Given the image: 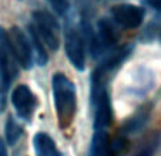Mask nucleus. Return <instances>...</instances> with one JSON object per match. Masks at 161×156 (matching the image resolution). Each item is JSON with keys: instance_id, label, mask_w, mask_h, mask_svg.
Masks as SVG:
<instances>
[{"instance_id": "obj_1", "label": "nucleus", "mask_w": 161, "mask_h": 156, "mask_svg": "<svg viewBox=\"0 0 161 156\" xmlns=\"http://www.w3.org/2000/svg\"><path fill=\"white\" fill-rule=\"evenodd\" d=\"M53 101H54L56 115L58 125L61 129H67L73 123L74 115L77 109V95L76 87L73 81H70L61 72L53 75Z\"/></svg>"}, {"instance_id": "obj_2", "label": "nucleus", "mask_w": 161, "mask_h": 156, "mask_svg": "<svg viewBox=\"0 0 161 156\" xmlns=\"http://www.w3.org/2000/svg\"><path fill=\"white\" fill-rule=\"evenodd\" d=\"M91 105L94 109V129H107L111 123V102L106 88V77L98 71L91 77Z\"/></svg>"}, {"instance_id": "obj_3", "label": "nucleus", "mask_w": 161, "mask_h": 156, "mask_svg": "<svg viewBox=\"0 0 161 156\" xmlns=\"http://www.w3.org/2000/svg\"><path fill=\"white\" fill-rule=\"evenodd\" d=\"M19 72V64L12 51L9 34L0 27V111L6 107V96L9 87Z\"/></svg>"}, {"instance_id": "obj_4", "label": "nucleus", "mask_w": 161, "mask_h": 156, "mask_svg": "<svg viewBox=\"0 0 161 156\" xmlns=\"http://www.w3.org/2000/svg\"><path fill=\"white\" fill-rule=\"evenodd\" d=\"M34 29L43 44L52 51H56L60 45V26L57 20L46 10H37L33 13V23L30 24Z\"/></svg>"}, {"instance_id": "obj_5", "label": "nucleus", "mask_w": 161, "mask_h": 156, "mask_svg": "<svg viewBox=\"0 0 161 156\" xmlns=\"http://www.w3.org/2000/svg\"><path fill=\"white\" fill-rule=\"evenodd\" d=\"M111 21L124 29L140 27L146 17V10L141 6L131 3H121L111 7Z\"/></svg>"}, {"instance_id": "obj_6", "label": "nucleus", "mask_w": 161, "mask_h": 156, "mask_svg": "<svg viewBox=\"0 0 161 156\" xmlns=\"http://www.w3.org/2000/svg\"><path fill=\"white\" fill-rule=\"evenodd\" d=\"M7 34H9V41L17 64L25 70H29L33 65V53H31L29 39L19 27H12L10 31H7Z\"/></svg>"}, {"instance_id": "obj_7", "label": "nucleus", "mask_w": 161, "mask_h": 156, "mask_svg": "<svg viewBox=\"0 0 161 156\" xmlns=\"http://www.w3.org/2000/svg\"><path fill=\"white\" fill-rule=\"evenodd\" d=\"M88 37H90L91 54L94 55L103 54L104 51L110 50L117 41V36H116L114 26H113V21L107 20V18H101L98 21L97 34L96 36L88 34Z\"/></svg>"}, {"instance_id": "obj_8", "label": "nucleus", "mask_w": 161, "mask_h": 156, "mask_svg": "<svg viewBox=\"0 0 161 156\" xmlns=\"http://www.w3.org/2000/svg\"><path fill=\"white\" fill-rule=\"evenodd\" d=\"M66 55L76 70L83 71L86 67V44L81 33L71 27L66 31Z\"/></svg>"}, {"instance_id": "obj_9", "label": "nucleus", "mask_w": 161, "mask_h": 156, "mask_svg": "<svg viewBox=\"0 0 161 156\" xmlns=\"http://www.w3.org/2000/svg\"><path fill=\"white\" fill-rule=\"evenodd\" d=\"M12 104L19 117L21 119L29 121L33 117V112L36 109V96L27 85L21 84L13 90Z\"/></svg>"}, {"instance_id": "obj_10", "label": "nucleus", "mask_w": 161, "mask_h": 156, "mask_svg": "<svg viewBox=\"0 0 161 156\" xmlns=\"http://www.w3.org/2000/svg\"><path fill=\"white\" fill-rule=\"evenodd\" d=\"M113 143L106 129H96L91 139L88 156H113Z\"/></svg>"}, {"instance_id": "obj_11", "label": "nucleus", "mask_w": 161, "mask_h": 156, "mask_svg": "<svg viewBox=\"0 0 161 156\" xmlns=\"http://www.w3.org/2000/svg\"><path fill=\"white\" fill-rule=\"evenodd\" d=\"M33 146L36 156H61L52 136L44 132H39L33 138Z\"/></svg>"}, {"instance_id": "obj_12", "label": "nucleus", "mask_w": 161, "mask_h": 156, "mask_svg": "<svg viewBox=\"0 0 161 156\" xmlns=\"http://www.w3.org/2000/svg\"><path fill=\"white\" fill-rule=\"evenodd\" d=\"M160 142H161V135L158 132L148 133L136 145V148H134V150L131 152L130 156H154Z\"/></svg>"}, {"instance_id": "obj_13", "label": "nucleus", "mask_w": 161, "mask_h": 156, "mask_svg": "<svg viewBox=\"0 0 161 156\" xmlns=\"http://www.w3.org/2000/svg\"><path fill=\"white\" fill-rule=\"evenodd\" d=\"M29 34H30V47L31 53H33V60H36V63L39 65H46L49 61V55L46 53V45L43 44V41L39 39V36L36 34L34 29L31 26H29Z\"/></svg>"}, {"instance_id": "obj_14", "label": "nucleus", "mask_w": 161, "mask_h": 156, "mask_svg": "<svg viewBox=\"0 0 161 156\" xmlns=\"http://www.w3.org/2000/svg\"><path fill=\"white\" fill-rule=\"evenodd\" d=\"M4 132H6V142L9 145H16L17 141L21 138L23 135V129L21 126L16 122L13 118H9L6 123V129H4Z\"/></svg>"}, {"instance_id": "obj_15", "label": "nucleus", "mask_w": 161, "mask_h": 156, "mask_svg": "<svg viewBox=\"0 0 161 156\" xmlns=\"http://www.w3.org/2000/svg\"><path fill=\"white\" fill-rule=\"evenodd\" d=\"M58 16H64L71 6V0H46Z\"/></svg>"}, {"instance_id": "obj_16", "label": "nucleus", "mask_w": 161, "mask_h": 156, "mask_svg": "<svg viewBox=\"0 0 161 156\" xmlns=\"http://www.w3.org/2000/svg\"><path fill=\"white\" fill-rule=\"evenodd\" d=\"M143 3L161 14V0H143Z\"/></svg>"}, {"instance_id": "obj_17", "label": "nucleus", "mask_w": 161, "mask_h": 156, "mask_svg": "<svg viewBox=\"0 0 161 156\" xmlns=\"http://www.w3.org/2000/svg\"><path fill=\"white\" fill-rule=\"evenodd\" d=\"M0 156H7V148L2 139H0Z\"/></svg>"}]
</instances>
